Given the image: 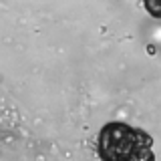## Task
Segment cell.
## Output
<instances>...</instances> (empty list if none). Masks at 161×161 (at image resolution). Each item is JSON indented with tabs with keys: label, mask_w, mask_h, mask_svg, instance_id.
Listing matches in <instances>:
<instances>
[{
	"label": "cell",
	"mask_w": 161,
	"mask_h": 161,
	"mask_svg": "<svg viewBox=\"0 0 161 161\" xmlns=\"http://www.w3.org/2000/svg\"><path fill=\"white\" fill-rule=\"evenodd\" d=\"M151 139L141 129L125 123H107L99 135V155L105 161L145 159L149 153Z\"/></svg>",
	"instance_id": "6da1fadb"
},
{
	"label": "cell",
	"mask_w": 161,
	"mask_h": 161,
	"mask_svg": "<svg viewBox=\"0 0 161 161\" xmlns=\"http://www.w3.org/2000/svg\"><path fill=\"white\" fill-rule=\"evenodd\" d=\"M145 10L149 12V16L161 18V0H143Z\"/></svg>",
	"instance_id": "7a4b0ae2"
}]
</instances>
